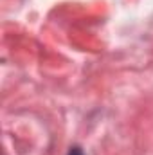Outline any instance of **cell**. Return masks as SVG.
Masks as SVG:
<instances>
[{
	"instance_id": "cell-1",
	"label": "cell",
	"mask_w": 153,
	"mask_h": 155,
	"mask_svg": "<svg viewBox=\"0 0 153 155\" xmlns=\"http://www.w3.org/2000/svg\"><path fill=\"white\" fill-rule=\"evenodd\" d=\"M67 155H85V153H83V150H81L79 146H72V148L69 150V153H67Z\"/></svg>"
}]
</instances>
